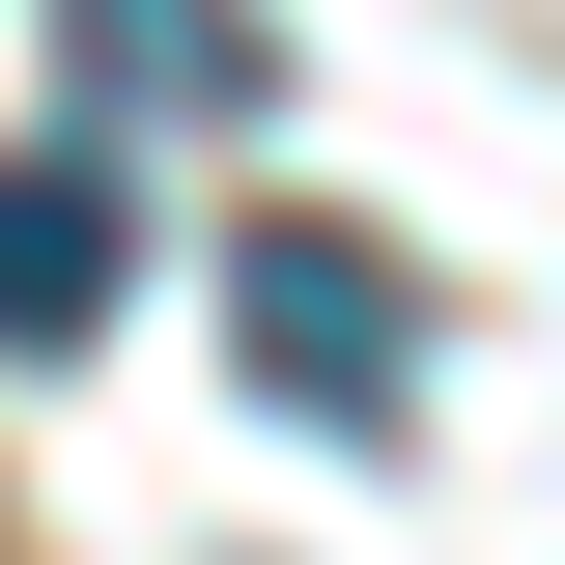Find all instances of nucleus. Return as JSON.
Here are the masks:
<instances>
[{
  "mask_svg": "<svg viewBox=\"0 0 565 565\" xmlns=\"http://www.w3.org/2000/svg\"><path fill=\"white\" fill-rule=\"evenodd\" d=\"M226 340H255L282 424H424V311H396V255H340V226H255V255H226Z\"/></svg>",
  "mask_w": 565,
  "mask_h": 565,
  "instance_id": "1",
  "label": "nucleus"
},
{
  "mask_svg": "<svg viewBox=\"0 0 565 565\" xmlns=\"http://www.w3.org/2000/svg\"><path fill=\"white\" fill-rule=\"evenodd\" d=\"M114 282H141V199H114V141H0V367L114 340Z\"/></svg>",
  "mask_w": 565,
  "mask_h": 565,
  "instance_id": "2",
  "label": "nucleus"
}]
</instances>
